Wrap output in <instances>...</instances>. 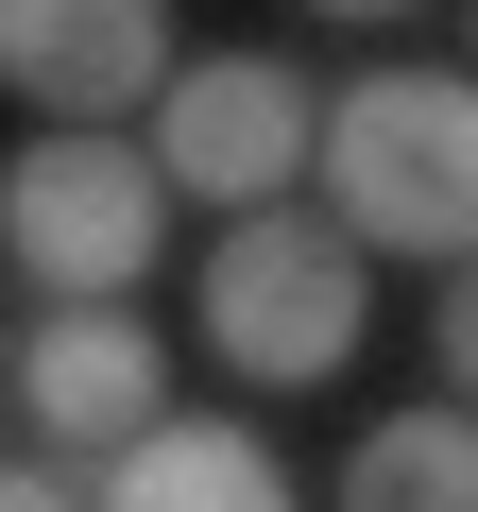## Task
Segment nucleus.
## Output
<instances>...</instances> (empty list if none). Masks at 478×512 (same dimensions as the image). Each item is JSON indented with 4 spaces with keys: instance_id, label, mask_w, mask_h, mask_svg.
<instances>
[{
    "instance_id": "39448f33",
    "label": "nucleus",
    "mask_w": 478,
    "mask_h": 512,
    "mask_svg": "<svg viewBox=\"0 0 478 512\" xmlns=\"http://www.w3.org/2000/svg\"><path fill=\"white\" fill-rule=\"evenodd\" d=\"M0 86L35 137H120L171 86V0H0Z\"/></svg>"
},
{
    "instance_id": "6e6552de",
    "label": "nucleus",
    "mask_w": 478,
    "mask_h": 512,
    "mask_svg": "<svg viewBox=\"0 0 478 512\" xmlns=\"http://www.w3.org/2000/svg\"><path fill=\"white\" fill-rule=\"evenodd\" d=\"M342 512H478V427H461V410H393V427H359Z\"/></svg>"
},
{
    "instance_id": "7ed1b4c3",
    "label": "nucleus",
    "mask_w": 478,
    "mask_h": 512,
    "mask_svg": "<svg viewBox=\"0 0 478 512\" xmlns=\"http://www.w3.org/2000/svg\"><path fill=\"white\" fill-rule=\"evenodd\" d=\"M154 239H171V188L137 171V137H18L0 154V256L52 308H137Z\"/></svg>"
},
{
    "instance_id": "f03ea898",
    "label": "nucleus",
    "mask_w": 478,
    "mask_h": 512,
    "mask_svg": "<svg viewBox=\"0 0 478 512\" xmlns=\"http://www.w3.org/2000/svg\"><path fill=\"white\" fill-rule=\"evenodd\" d=\"M376 325V274H359V239L325 205H239L205 239V359L239 393H325Z\"/></svg>"
},
{
    "instance_id": "1a4fd4ad",
    "label": "nucleus",
    "mask_w": 478,
    "mask_h": 512,
    "mask_svg": "<svg viewBox=\"0 0 478 512\" xmlns=\"http://www.w3.org/2000/svg\"><path fill=\"white\" fill-rule=\"evenodd\" d=\"M0 512H86V495H69V461H0Z\"/></svg>"
},
{
    "instance_id": "f257e3e1",
    "label": "nucleus",
    "mask_w": 478,
    "mask_h": 512,
    "mask_svg": "<svg viewBox=\"0 0 478 512\" xmlns=\"http://www.w3.org/2000/svg\"><path fill=\"white\" fill-rule=\"evenodd\" d=\"M308 188L359 239V274L376 256L461 274V239H478V86L461 69H359L342 103H308Z\"/></svg>"
},
{
    "instance_id": "423d86ee",
    "label": "nucleus",
    "mask_w": 478,
    "mask_h": 512,
    "mask_svg": "<svg viewBox=\"0 0 478 512\" xmlns=\"http://www.w3.org/2000/svg\"><path fill=\"white\" fill-rule=\"evenodd\" d=\"M18 410H35L52 461H120V444L171 410V342H154L137 308H52V325L18 342Z\"/></svg>"
},
{
    "instance_id": "9d476101",
    "label": "nucleus",
    "mask_w": 478,
    "mask_h": 512,
    "mask_svg": "<svg viewBox=\"0 0 478 512\" xmlns=\"http://www.w3.org/2000/svg\"><path fill=\"white\" fill-rule=\"evenodd\" d=\"M308 18H410V0H308Z\"/></svg>"
},
{
    "instance_id": "0eeeda50",
    "label": "nucleus",
    "mask_w": 478,
    "mask_h": 512,
    "mask_svg": "<svg viewBox=\"0 0 478 512\" xmlns=\"http://www.w3.org/2000/svg\"><path fill=\"white\" fill-rule=\"evenodd\" d=\"M86 512H291V461L239 427V410H154V427L103 461Z\"/></svg>"
},
{
    "instance_id": "20e7f679",
    "label": "nucleus",
    "mask_w": 478,
    "mask_h": 512,
    "mask_svg": "<svg viewBox=\"0 0 478 512\" xmlns=\"http://www.w3.org/2000/svg\"><path fill=\"white\" fill-rule=\"evenodd\" d=\"M308 103H325V86H308L291 52H205V69L171 52V86L137 103V120H154L137 171H154L171 205H222V222H239V205H291V188H308Z\"/></svg>"
}]
</instances>
